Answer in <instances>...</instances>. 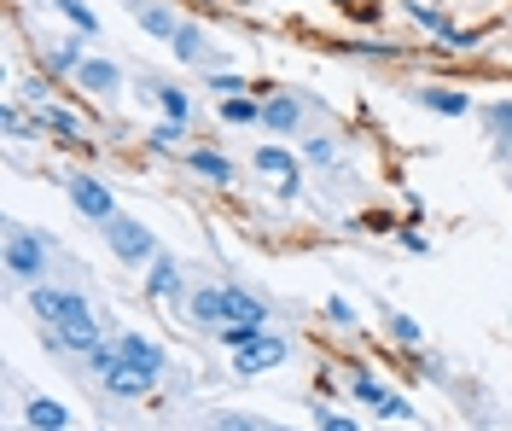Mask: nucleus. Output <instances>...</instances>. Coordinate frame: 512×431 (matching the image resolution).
I'll return each mask as SVG.
<instances>
[{"instance_id":"nucleus-1","label":"nucleus","mask_w":512,"mask_h":431,"mask_svg":"<svg viewBox=\"0 0 512 431\" xmlns=\"http://www.w3.org/2000/svg\"><path fill=\"white\" fill-rule=\"evenodd\" d=\"M105 239H111V251H117L123 263H152V257H158L152 233L140 228V222H128V216H111V222H105Z\"/></svg>"},{"instance_id":"nucleus-2","label":"nucleus","mask_w":512,"mask_h":431,"mask_svg":"<svg viewBox=\"0 0 512 431\" xmlns=\"http://www.w3.org/2000/svg\"><path fill=\"white\" fill-rule=\"evenodd\" d=\"M286 350H291L286 338H274V332L262 327L251 344H245V350H233V367H239V373H268V367L286 362Z\"/></svg>"},{"instance_id":"nucleus-3","label":"nucleus","mask_w":512,"mask_h":431,"mask_svg":"<svg viewBox=\"0 0 512 431\" xmlns=\"http://www.w3.org/2000/svg\"><path fill=\"white\" fill-rule=\"evenodd\" d=\"M6 268H12L18 280H35V274L47 268V245H41L35 233L12 228V233H6Z\"/></svg>"},{"instance_id":"nucleus-4","label":"nucleus","mask_w":512,"mask_h":431,"mask_svg":"<svg viewBox=\"0 0 512 431\" xmlns=\"http://www.w3.org/2000/svg\"><path fill=\"white\" fill-rule=\"evenodd\" d=\"M70 204H76L82 216H94V222H111V216H117L111 187H105V181H94V175H76V181H70Z\"/></svg>"},{"instance_id":"nucleus-5","label":"nucleus","mask_w":512,"mask_h":431,"mask_svg":"<svg viewBox=\"0 0 512 431\" xmlns=\"http://www.w3.org/2000/svg\"><path fill=\"white\" fill-rule=\"evenodd\" d=\"M117 356H123V367H134V373H163V350L152 344V338H140V332H123L117 338Z\"/></svg>"},{"instance_id":"nucleus-6","label":"nucleus","mask_w":512,"mask_h":431,"mask_svg":"<svg viewBox=\"0 0 512 431\" xmlns=\"http://www.w3.org/2000/svg\"><path fill=\"white\" fill-rule=\"evenodd\" d=\"M355 397L367 402V408H379V414H390V420H408V402L402 397H390L379 379H355Z\"/></svg>"},{"instance_id":"nucleus-7","label":"nucleus","mask_w":512,"mask_h":431,"mask_svg":"<svg viewBox=\"0 0 512 431\" xmlns=\"http://www.w3.org/2000/svg\"><path fill=\"white\" fill-rule=\"evenodd\" d=\"M256 169H262L268 181H280V193H291V187H297V164H291L280 146H262V152H256Z\"/></svg>"},{"instance_id":"nucleus-8","label":"nucleus","mask_w":512,"mask_h":431,"mask_svg":"<svg viewBox=\"0 0 512 431\" xmlns=\"http://www.w3.org/2000/svg\"><path fill=\"white\" fill-rule=\"evenodd\" d=\"M227 321H245V327H262L268 321V309L251 298V292H239V286H227ZM222 321V327H227Z\"/></svg>"},{"instance_id":"nucleus-9","label":"nucleus","mask_w":512,"mask_h":431,"mask_svg":"<svg viewBox=\"0 0 512 431\" xmlns=\"http://www.w3.org/2000/svg\"><path fill=\"white\" fill-rule=\"evenodd\" d=\"M76 76H82V88H94V94H111V88L123 82V76H117V65H105V59H82V70H76Z\"/></svg>"},{"instance_id":"nucleus-10","label":"nucleus","mask_w":512,"mask_h":431,"mask_svg":"<svg viewBox=\"0 0 512 431\" xmlns=\"http://www.w3.org/2000/svg\"><path fill=\"white\" fill-rule=\"evenodd\" d=\"M30 426H35V431H64V426H70V414H64L59 402L35 397V402H30Z\"/></svg>"},{"instance_id":"nucleus-11","label":"nucleus","mask_w":512,"mask_h":431,"mask_svg":"<svg viewBox=\"0 0 512 431\" xmlns=\"http://www.w3.org/2000/svg\"><path fill=\"white\" fill-rule=\"evenodd\" d=\"M297 117H303V111H297V100H286V94H280V100H268L262 105V123H268V129H297Z\"/></svg>"},{"instance_id":"nucleus-12","label":"nucleus","mask_w":512,"mask_h":431,"mask_svg":"<svg viewBox=\"0 0 512 431\" xmlns=\"http://www.w3.org/2000/svg\"><path fill=\"white\" fill-rule=\"evenodd\" d=\"M146 385H152V379H146V373H134V367H117V373H105V391H111V397H140Z\"/></svg>"},{"instance_id":"nucleus-13","label":"nucleus","mask_w":512,"mask_h":431,"mask_svg":"<svg viewBox=\"0 0 512 431\" xmlns=\"http://www.w3.org/2000/svg\"><path fill=\"white\" fill-rule=\"evenodd\" d=\"M175 292H181L175 263H169V257H152V298H175Z\"/></svg>"},{"instance_id":"nucleus-14","label":"nucleus","mask_w":512,"mask_h":431,"mask_svg":"<svg viewBox=\"0 0 512 431\" xmlns=\"http://www.w3.org/2000/svg\"><path fill=\"white\" fill-rule=\"evenodd\" d=\"M187 164L198 169V175H210V181H222V187H227V181H233V164H227L222 152H192Z\"/></svg>"},{"instance_id":"nucleus-15","label":"nucleus","mask_w":512,"mask_h":431,"mask_svg":"<svg viewBox=\"0 0 512 431\" xmlns=\"http://www.w3.org/2000/svg\"><path fill=\"white\" fill-rule=\"evenodd\" d=\"M192 315L222 327V321H227V292H198V298H192Z\"/></svg>"},{"instance_id":"nucleus-16","label":"nucleus","mask_w":512,"mask_h":431,"mask_svg":"<svg viewBox=\"0 0 512 431\" xmlns=\"http://www.w3.org/2000/svg\"><path fill=\"white\" fill-rule=\"evenodd\" d=\"M140 30H152V35H175L181 24H175V12H169V6H140Z\"/></svg>"},{"instance_id":"nucleus-17","label":"nucleus","mask_w":512,"mask_h":431,"mask_svg":"<svg viewBox=\"0 0 512 431\" xmlns=\"http://www.w3.org/2000/svg\"><path fill=\"white\" fill-rule=\"evenodd\" d=\"M169 41H175V53H181V59H198V53H204V35H198V24H181Z\"/></svg>"},{"instance_id":"nucleus-18","label":"nucleus","mask_w":512,"mask_h":431,"mask_svg":"<svg viewBox=\"0 0 512 431\" xmlns=\"http://www.w3.org/2000/svg\"><path fill=\"white\" fill-rule=\"evenodd\" d=\"M425 105H431V111H443V117H466V94H443V88H431Z\"/></svg>"},{"instance_id":"nucleus-19","label":"nucleus","mask_w":512,"mask_h":431,"mask_svg":"<svg viewBox=\"0 0 512 431\" xmlns=\"http://www.w3.org/2000/svg\"><path fill=\"white\" fill-rule=\"evenodd\" d=\"M59 12H64V18H70V24H76V30H88V35L99 30V18H94V12H88V6H82V0H59Z\"/></svg>"},{"instance_id":"nucleus-20","label":"nucleus","mask_w":512,"mask_h":431,"mask_svg":"<svg viewBox=\"0 0 512 431\" xmlns=\"http://www.w3.org/2000/svg\"><path fill=\"white\" fill-rule=\"evenodd\" d=\"M41 123H47V129H59V134H70V140H82V123H76L70 111H41Z\"/></svg>"},{"instance_id":"nucleus-21","label":"nucleus","mask_w":512,"mask_h":431,"mask_svg":"<svg viewBox=\"0 0 512 431\" xmlns=\"http://www.w3.org/2000/svg\"><path fill=\"white\" fill-rule=\"evenodd\" d=\"M158 94H163V111L187 123V111H192V100H187V94H181V88H158Z\"/></svg>"},{"instance_id":"nucleus-22","label":"nucleus","mask_w":512,"mask_h":431,"mask_svg":"<svg viewBox=\"0 0 512 431\" xmlns=\"http://www.w3.org/2000/svg\"><path fill=\"white\" fill-rule=\"evenodd\" d=\"M222 117L227 123H251V117H262V111H256L251 100H222Z\"/></svg>"},{"instance_id":"nucleus-23","label":"nucleus","mask_w":512,"mask_h":431,"mask_svg":"<svg viewBox=\"0 0 512 431\" xmlns=\"http://www.w3.org/2000/svg\"><path fill=\"white\" fill-rule=\"evenodd\" d=\"M216 431H262L251 420V414H222V420H216Z\"/></svg>"},{"instance_id":"nucleus-24","label":"nucleus","mask_w":512,"mask_h":431,"mask_svg":"<svg viewBox=\"0 0 512 431\" xmlns=\"http://www.w3.org/2000/svg\"><path fill=\"white\" fill-rule=\"evenodd\" d=\"M53 70H82V59H76V47H70V41L53 47Z\"/></svg>"},{"instance_id":"nucleus-25","label":"nucleus","mask_w":512,"mask_h":431,"mask_svg":"<svg viewBox=\"0 0 512 431\" xmlns=\"http://www.w3.org/2000/svg\"><path fill=\"white\" fill-rule=\"evenodd\" d=\"M390 332H396L402 344H419V327H414V321H408V315H396V321H390Z\"/></svg>"},{"instance_id":"nucleus-26","label":"nucleus","mask_w":512,"mask_h":431,"mask_svg":"<svg viewBox=\"0 0 512 431\" xmlns=\"http://www.w3.org/2000/svg\"><path fill=\"white\" fill-rule=\"evenodd\" d=\"M303 152H309V158H315V164H332V146H326V140H309V146H303Z\"/></svg>"},{"instance_id":"nucleus-27","label":"nucleus","mask_w":512,"mask_h":431,"mask_svg":"<svg viewBox=\"0 0 512 431\" xmlns=\"http://www.w3.org/2000/svg\"><path fill=\"white\" fill-rule=\"evenodd\" d=\"M152 140H158V146H181V129H175V123H163V129L152 134Z\"/></svg>"},{"instance_id":"nucleus-28","label":"nucleus","mask_w":512,"mask_h":431,"mask_svg":"<svg viewBox=\"0 0 512 431\" xmlns=\"http://www.w3.org/2000/svg\"><path fill=\"white\" fill-rule=\"evenodd\" d=\"M320 431H355V426L344 420V414H320Z\"/></svg>"},{"instance_id":"nucleus-29","label":"nucleus","mask_w":512,"mask_h":431,"mask_svg":"<svg viewBox=\"0 0 512 431\" xmlns=\"http://www.w3.org/2000/svg\"><path fill=\"white\" fill-rule=\"evenodd\" d=\"M495 129H507V134H512V111H507V105L495 111Z\"/></svg>"},{"instance_id":"nucleus-30","label":"nucleus","mask_w":512,"mask_h":431,"mask_svg":"<svg viewBox=\"0 0 512 431\" xmlns=\"http://www.w3.org/2000/svg\"><path fill=\"white\" fill-rule=\"evenodd\" d=\"M274 431H291V426H274Z\"/></svg>"}]
</instances>
